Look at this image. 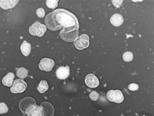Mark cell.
Instances as JSON below:
<instances>
[{"instance_id":"1","label":"cell","mask_w":154,"mask_h":116,"mask_svg":"<svg viewBox=\"0 0 154 116\" xmlns=\"http://www.w3.org/2000/svg\"><path fill=\"white\" fill-rule=\"evenodd\" d=\"M45 23L52 31L59 30L62 27L79 28L77 17L71 12L63 9L56 10L49 14L45 18Z\"/></svg>"},{"instance_id":"2","label":"cell","mask_w":154,"mask_h":116,"mask_svg":"<svg viewBox=\"0 0 154 116\" xmlns=\"http://www.w3.org/2000/svg\"><path fill=\"white\" fill-rule=\"evenodd\" d=\"M79 28L78 27L63 28L59 33V36L64 41L71 42L78 37Z\"/></svg>"},{"instance_id":"3","label":"cell","mask_w":154,"mask_h":116,"mask_svg":"<svg viewBox=\"0 0 154 116\" xmlns=\"http://www.w3.org/2000/svg\"><path fill=\"white\" fill-rule=\"evenodd\" d=\"M47 31V28L44 24L40 22H35L29 28V31L33 36L42 37Z\"/></svg>"},{"instance_id":"4","label":"cell","mask_w":154,"mask_h":116,"mask_svg":"<svg viewBox=\"0 0 154 116\" xmlns=\"http://www.w3.org/2000/svg\"><path fill=\"white\" fill-rule=\"evenodd\" d=\"M74 45L77 49L82 50L87 48L90 45V38L86 34H83L76 38L74 41Z\"/></svg>"},{"instance_id":"5","label":"cell","mask_w":154,"mask_h":116,"mask_svg":"<svg viewBox=\"0 0 154 116\" xmlns=\"http://www.w3.org/2000/svg\"><path fill=\"white\" fill-rule=\"evenodd\" d=\"M27 88V84L22 79H16L14 81L10 91L13 93H22L25 91Z\"/></svg>"},{"instance_id":"6","label":"cell","mask_w":154,"mask_h":116,"mask_svg":"<svg viewBox=\"0 0 154 116\" xmlns=\"http://www.w3.org/2000/svg\"><path fill=\"white\" fill-rule=\"evenodd\" d=\"M25 115L29 116H45V114L42 106L36 105H32L26 109Z\"/></svg>"},{"instance_id":"7","label":"cell","mask_w":154,"mask_h":116,"mask_svg":"<svg viewBox=\"0 0 154 116\" xmlns=\"http://www.w3.org/2000/svg\"><path fill=\"white\" fill-rule=\"evenodd\" d=\"M54 66V62L49 58H43L41 60L38 67L40 70L45 71H51Z\"/></svg>"},{"instance_id":"8","label":"cell","mask_w":154,"mask_h":116,"mask_svg":"<svg viewBox=\"0 0 154 116\" xmlns=\"http://www.w3.org/2000/svg\"><path fill=\"white\" fill-rule=\"evenodd\" d=\"M36 101L33 98L31 97H26L22 99L19 104V108L22 113L25 115L26 109L32 105H36Z\"/></svg>"},{"instance_id":"9","label":"cell","mask_w":154,"mask_h":116,"mask_svg":"<svg viewBox=\"0 0 154 116\" xmlns=\"http://www.w3.org/2000/svg\"><path fill=\"white\" fill-rule=\"evenodd\" d=\"M85 83L87 87L95 88L99 85V81L97 77L93 74H90L86 76Z\"/></svg>"},{"instance_id":"10","label":"cell","mask_w":154,"mask_h":116,"mask_svg":"<svg viewBox=\"0 0 154 116\" xmlns=\"http://www.w3.org/2000/svg\"><path fill=\"white\" fill-rule=\"evenodd\" d=\"M70 70L69 66H61L58 68L56 72L57 77L60 79H67L69 76Z\"/></svg>"},{"instance_id":"11","label":"cell","mask_w":154,"mask_h":116,"mask_svg":"<svg viewBox=\"0 0 154 116\" xmlns=\"http://www.w3.org/2000/svg\"><path fill=\"white\" fill-rule=\"evenodd\" d=\"M41 106L43 109L45 116H53L54 114V108L52 104L48 102H43L41 104Z\"/></svg>"},{"instance_id":"12","label":"cell","mask_w":154,"mask_h":116,"mask_svg":"<svg viewBox=\"0 0 154 116\" xmlns=\"http://www.w3.org/2000/svg\"><path fill=\"white\" fill-rule=\"evenodd\" d=\"M110 22L112 25L116 27H119L122 25L124 22V18L122 14H115L111 18Z\"/></svg>"},{"instance_id":"13","label":"cell","mask_w":154,"mask_h":116,"mask_svg":"<svg viewBox=\"0 0 154 116\" xmlns=\"http://www.w3.org/2000/svg\"><path fill=\"white\" fill-rule=\"evenodd\" d=\"M19 1H0V6L3 9L13 8L18 4Z\"/></svg>"},{"instance_id":"14","label":"cell","mask_w":154,"mask_h":116,"mask_svg":"<svg viewBox=\"0 0 154 116\" xmlns=\"http://www.w3.org/2000/svg\"><path fill=\"white\" fill-rule=\"evenodd\" d=\"M14 78V74L13 72H9L2 79V84L7 87H11L13 84Z\"/></svg>"},{"instance_id":"15","label":"cell","mask_w":154,"mask_h":116,"mask_svg":"<svg viewBox=\"0 0 154 116\" xmlns=\"http://www.w3.org/2000/svg\"><path fill=\"white\" fill-rule=\"evenodd\" d=\"M31 45L26 41H23L20 47L22 53L25 56H28L31 52Z\"/></svg>"},{"instance_id":"16","label":"cell","mask_w":154,"mask_h":116,"mask_svg":"<svg viewBox=\"0 0 154 116\" xmlns=\"http://www.w3.org/2000/svg\"><path fill=\"white\" fill-rule=\"evenodd\" d=\"M124 96L119 90H114L113 92V100L116 103H121L124 100Z\"/></svg>"},{"instance_id":"17","label":"cell","mask_w":154,"mask_h":116,"mask_svg":"<svg viewBox=\"0 0 154 116\" xmlns=\"http://www.w3.org/2000/svg\"><path fill=\"white\" fill-rule=\"evenodd\" d=\"M49 88L48 83L45 80H41L37 88V90L41 93H45Z\"/></svg>"},{"instance_id":"18","label":"cell","mask_w":154,"mask_h":116,"mask_svg":"<svg viewBox=\"0 0 154 116\" xmlns=\"http://www.w3.org/2000/svg\"><path fill=\"white\" fill-rule=\"evenodd\" d=\"M17 76L21 79H25L28 75V71L24 67L18 68L17 71Z\"/></svg>"},{"instance_id":"19","label":"cell","mask_w":154,"mask_h":116,"mask_svg":"<svg viewBox=\"0 0 154 116\" xmlns=\"http://www.w3.org/2000/svg\"><path fill=\"white\" fill-rule=\"evenodd\" d=\"M134 59V55L132 52L130 51L125 52L123 55V60L125 62H131Z\"/></svg>"},{"instance_id":"20","label":"cell","mask_w":154,"mask_h":116,"mask_svg":"<svg viewBox=\"0 0 154 116\" xmlns=\"http://www.w3.org/2000/svg\"><path fill=\"white\" fill-rule=\"evenodd\" d=\"M58 1L57 0H54V1H50L47 0L46 2V4L47 7L49 8L54 9L57 6Z\"/></svg>"},{"instance_id":"21","label":"cell","mask_w":154,"mask_h":116,"mask_svg":"<svg viewBox=\"0 0 154 116\" xmlns=\"http://www.w3.org/2000/svg\"><path fill=\"white\" fill-rule=\"evenodd\" d=\"M100 94L98 93L96 91H93L90 94H89L90 98L94 101H96L100 97Z\"/></svg>"},{"instance_id":"22","label":"cell","mask_w":154,"mask_h":116,"mask_svg":"<svg viewBox=\"0 0 154 116\" xmlns=\"http://www.w3.org/2000/svg\"><path fill=\"white\" fill-rule=\"evenodd\" d=\"M8 111V108L6 104L4 103H0V114L6 113Z\"/></svg>"},{"instance_id":"23","label":"cell","mask_w":154,"mask_h":116,"mask_svg":"<svg viewBox=\"0 0 154 116\" xmlns=\"http://www.w3.org/2000/svg\"><path fill=\"white\" fill-rule=\"evenodd\" d=\"M36 14H37L38 17H39L40 18H43V17L45 16V10L43 8H40L37 10Z\"/></svg>"},{"instance_id":"24","label":"cell","mask_w":154,"mask_h":116,"mask_svg":"<svg viewBox=\"0 0 154 116\" xmlns=\"http://www.w3.org/2000/svg\"><path fill=\"white\" fill-rule=\"evenodd\" d=\"M128 89H130V91H137L139 89V85L136 83L130 84L128 86Z\"/></svg>"},{"instance_id":"25","label":"cell","mask_w":154,"mask_h":116,"mask_svg":"<svg viewBox=\"0 0 154 116\" xmlns=\"http://www.w3.org/2000/svg\"><path fill=\"white\" fill-rule=\"evenodd\" d=\"M113 92H114V90H110L109 91L107 92V94H106V97H107V99L110 102H114Z\"/></svg>"},{"instance_id":"26","label":"cell","mask_w":154,"mask_h":116,"mask_svg":"<svg viewBox=\"0 0 154 116\" xmlns=\"http://www.w3.org/2000/svg\"><path fill=\"white\" fill-rule=\"evenodd\" d=\"M111 2L113 3V5L115 7L119 8L122 5V2H123V1H112Z\"/></svg>"}]
</instances>
